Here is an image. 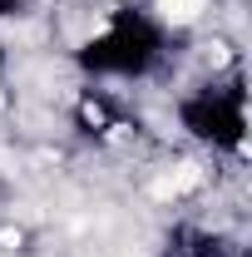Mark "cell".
<instances>
[{"label":"cell","instance_id":"6da1fadb","mask_svg":"<svg viewBox=\"0 0 252 257\" xmlns=\"http://www.w3.org/2000/svg\"><path fill=\"white\" fill-rule=\"evenodd\" d=\"M163 55H168V25L139 5H119L74 50V64L89 79H144L163 64Z\"/></svg>","mask_w":252,"mask_h":257},{"label":"cell","instance_id":"7a4b0ae2","mask_svg":"<svg viewBox=\"0 0 252 257\" xmlns=\"http://www.w3.org/2000/svg\"><path fill=\"white\" fill-rule=\"evenodd\" d=\"M178 124L188 139L218 149V154H242L247 149V89H242V79L188 89L178 99Z\"/></svg>","mask_w":252,"mask_h":257},{"label":"cell","instance_id":"3957f363","mask_svg":"<svg viewBox=\"0 0 252 257\" xmlns=\"http://www.w3.org/2000/svg\"><path fill=\"white\" fill-rule=\"evenodd\" d=\"M69 119H74V128H79L84 139H94V144H109V139H124L129 134V114L119 109V99L104 94V89H94V84L74 94Z\"/></svg>","mask_w":252,"mask_h":257},{"label":"cell","instance_id":"277c9868","mask_svg":"<svg viewBox=\"0 0 252 257\" xmlns=\"http://www.w3.org/2000/svg\"><path fill=\"white\" fill-rule=\"evenodd\" d=\"M158 257H242V247L227 232H213V227H198V223H178L163 237Z\"/></svg>","mask_w":252,"mask_h":257},{"label":"cell","instance_id":"5b68a950","mask_svg":"<svg viewBox=\"0 0 252 257\" xmlns=\"http://www.w3.org/2000/svg\"><path fill=\"white\" fill-rule=\"evenodd\" d=\"M25 10V0H0V20H10V15H20Z\"/></svg>","mask_w":252,"mask_h":257},{"label":"cell","instance_id":"8992f818","mask_svg":"<svg viewBox=\"0 0 252 257\" xmlns=\"http://www.w3.org/2000/svg\"><path fill=\"white\" fill-rule=\"evenodd\" d=\"M5 69H10V55H5V45H0V84H5Z\"/></svg>","mask_w":252,"mask_h":257}]
</instances>
